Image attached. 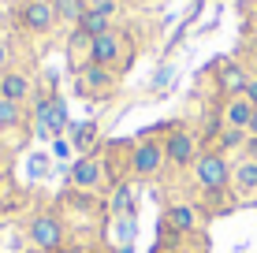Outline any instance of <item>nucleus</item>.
I'll return each instance as SVG.
<instances>
[{
    "mask_svg": "<svg viewBox=\"0 0 257 253\" xmlns=\"http://www.w3.org/2000/svg\"><path fill=\"white\" fill-rule=\"evenodd\" d=\"M67 220L60 208H41V212L30 216V223H26V242H30V249H41V253H56L67 246Z\"/></svg>",
    "mask_w": 257,
    "mask_h": 253,
    "instance_id": "obj_1",
    "label": "nucleus"
},
{
    "mask_svg": "<svg viewBox=\"0 0 257 253\" xmlns=\"http://www.w3.org/2000/svg\"><path fill=\"white\" fill-rule=\"evenodd\" d=\"M190 179L201 194L231 190V156H224L220 149H201L198 160L190 164Z\"/></svg>",
    "mask_w": 257,
    "mask_h": 253,
    "instance_id": "obj_2",
    "label": "nucleus"
},
{
    "mask_svg": "<svg viewBox=\"0 0 257 253\" xmlns=\"http://www.w3.org/2000/svg\"><path fill=\"white\" fill-rule=\"evenodd\" d=\"M90 64L112 67L116 75H123L131 64H135V45H131V38L116 26V30H108V34H101V38H93V45H90Z\"/></svg>",
    "mask_w": 257,
    "mask_h": 253,
    "instance_id": "obj_3",
    "label": "nucleus"
},
{
    "mask_svg": "<svg viewBox=\"0 0 257 253\" xmlns=\"http://www.w3.org/2000/svg\"><path fill=\"white\" fill-rule=\"evenodd\" d=\"M12 23L15 30L26 34V38H49L56 30V8L52 4H41V0H19L12 8Z\"/></svg>",
    "mask_w": 257,
    "mask_h": 253,
    "instance_id": "obj_4",
    "label": "nucleus"
},
{
    "mask_svg": "<svg viewBox=\"0 0 257 253\" xmlns=\"http://www.w3.org/2000/svg\"><path fill=\"white\" fill-rule=\"evenodd\" d=\"M164 168H168V160H164V138H138V142L131 145L127 171L135 179H157Z\"/></svg>",
    "mask_w": 257,
    "mask_h": 253,
    "instance_id": "obj_5",
    "label": "nucleus"
},
{
    "mask_svg": "<svg viewBox=\"0 0 257 253\" xmlns=\"http://www.w3.org/2000/svg\"><path fill=\"white\" fill-rule=\"evenodd\" d=\"M198 153H201L198 130H190L183 123H175L172 130H168V138H164V160H168V168L190 171V164L198 160Z\"/></svg>",
    "mask_w": 257,
    "mask_h": 253,
    "instance_id": "obj_6",
    "label": "nucleus"
},
{
    "mask_svg": "<svg viewBox=\"0 0 257 253\" xmlns=\"http://www.w3.org/2000/svg\"><path fill=\"white\" fill-rule=\"evenodd\" d=\"M116 86H119V75L112 71V67H101V64H82V67H75V90H78V97H86V101H104V97H112V93H116Z\"/></svg>",
    "mask_w": 257,
    "mask_h": 253,
    "instance_id": "obj_7",
    "label": "nucleus"
},
{
    "mask_svg": "<svg viewBox=\"0 0 257 253\" xmlns=\"http://www.w3.org/2000/svg\"><path fill=\"white\" fill-rule=\"evenodd\" d=\"M212 82H216V93H220V101H227V97H242L246 93V86H250V67L246 64H238V60H220L216 67H212Z\"/></svg>",
    "mask_w": 257,
    "mask_h": 253,
    "instance_id": "obj_8",
    "label": "nucleus"
},
{
    "mask_svg": "<svg viewBox=\"0 0 257 253\" xmlns=\"http://www.w3.org/2000/svg\"><path fill=\"white\" fill-rule=\"evenodd\" d=\"M119 15H123V4H119V0H104V4H97V8H86L75 30H82L86 38H101V34L116 30Z\"/></svg>",
    "mask_w": 257,
    "mask_h": 253,
    "instance_id": "obj_9",
    "label": "nucleus"
},
{
    "mask_svg": "<svg viewBox=\"0 0 257 253\" xmlns=\"http://www.w3.org/2000/svg\"><path fill=\"white\" fill-rule=\"evenodd\" d=\"M164 227L168 231H175L179 238H194V234L201 231V205H194V201H172L164 208Z\"/></svg>",
    "mask_w": 257,
    "mask_h": 253,
    "instance_id": "obj_10",
    "label": "nucleus"
},
{
    "mask_svg": "<svg viewBox=\"0 0 257 253\" xmlns=\"http://www.w3.org/2000/svg\"><path fill=\"white\" fill-rule=\"evenodd\" d=\"M67 182H71V190H101L104 186V160L97 153H86V156H78L75 164L67 168Z\"/></svg>",
    "mask_w": 257,
    "mask_h": 253,
    "instance_id": "obj_11",
    "label": "nucleus"
},
{
    "mask_svg": "<svg viewBox=\"0 0 257 253\" xmlns=\"http://www.w3.org/2000/svg\"><path fill=\"white\" fill-rule=\"evenodd\" d=\"M34 78L23 71V67H8V71H0V97L8 101H19V104H30L34 101Z\"/></svg>",
    "mask_w": 257,
    "mask_h": 253,
    "instance_id": "obj_12",
    "label": "nucleus"
},
{
    "mask_svg": "<svg viewBox=\"0 0 257 253\" xmlns=\"http://www.w3.org/2000/svg\"><path fill=\"white\" fill-rule=\"evenodd\" d=\"M231 190L238 197L257 194V160H253V156H238V160H231Z\"/></svg>",
    "mask_w": 257,
    "mask_h": 253,
    "instance_id": "obj_13",
    "label": "nucleus"
},
{
    "mask_svg": "<svg viewBox=\"0 0 257 253\" xmlns=\"http://www.w3.org/2000/svg\"><path fill=\"white\" fill-rule=\"evenodd\" d=\"M220 116H224V127L246 130V123H250V116H253V104L246 97H227V101H220Z\"/></svg>",
    "mask_w": 257,
    "mask_h": 253,
    "instance_id": "obj_14",
    "label": "nucleus"
},
{
    "mask_svg": "<svg viewBox=\"0 0 257 253\" xmlns=\"http://www.w3.org/2000/svg\"><path fill=\"white\" fill-rule=\"evenodd\" d=\"M135 182L131 179H119L112 182V197H108V212L112 216H135Z\"/></svg>",
    "mask_w": 257,
    "mask_h": 253,
    "instance_id": "obj_15",
    "label": "nucleus"
},
{
    "mask_svg": "<svg viewBox=\"0 0 257 253\" xmlns=\"http://www.w3.org/2000/svg\"><path fill=\"white\" fill-rule=\"evenodd\" d=\"M67 130L75 134V138H71V149H75L78 156H86V153L97 149V134H101V130H97L93 119H90V123H67Z\"/></svg>",
    "mask_w": 257,
    "mask_h": 253,
    "instance_id": "obj_16",
    "label": "nucleus"
},
{
    "mask_svg": "<svg viewBox=\"0 0 257 253\" xmlns=\"http://www.w3.org/2000/svg\"><path fill=\"white\" fill-rule=\"evenodd\" d=\"M26 104H19V101H8V97H0V127L4 130H23L26 127Z\"/></svg>",
    "mask_w": 257,
    "mask_h": 253,
    "instance_id": "obj_17",
    "label": "nucleus"
},
{
    "mask_svg": "<svg viewBox=\"0 0 257 253\" xmlns=\"http://www.w3.org/2000/svg\"><path fill=\"white\" fill-rule=\"evenodd\" d=\"M90 45H93V38H86L82 30H71L67 34V60H71V67L90 64Z\"/></svg>",
    "mask_w": 257,
    "mask_h": 253,
    "instance_id": "obj_18",
    "label": "nucleus"
},
{
    "mask_svg": "<svg viewBox=\"0 0 257 253\" xmlns=\"http://www.w3.org/2000/svg\"><path fill=\"white\" fill-rule=\"evenodd\" d=\"M52 8H56V23L75 30L78 19H82V12H86V0H52Z\"/></svg>",
    "mask_w": 257,
    "mask_h": 253,
    "instance_id": "obj_19",
    "label": "nucleus"
},
{
    "mask_svg": "<svg viewBox=\"0 0 257 253\" xmlns=\"http://www.w3.org/2000/svg\"><path fill=\"white\" fill-rule=\"evenodd\" d=\"M246 138H250V134H246V130L224 127V134H220V142L212 145V149H220L224 156H231V153H238V156H242V149H246Z\"/></svg>",
    "mask_w": 257,
    "mask_h": 253,
    "instance_id": "obj_20",
    "label": "nucleus"
},
{
    "mask_svg": "<svg viewBox=\"0 0 257 253\" xmlns=\"http://www.w3.org/2000/svg\"><path fill=\"white\" fill-rule=\"evenodd\" d=\"M112 234L119 238V246H131V238H135V216H112Z\"/></svg>",
    "mask_w": 257,
    "mask_h": 253,
    "instance_id": "obj_21",
    "label": "nucleus"
},
{
    "mask_svg": "<svg viewBox=\"0 0 257 253\" xmlns=\"http://www.w3.org/2000/svg\"><path fill=\"white\" fill-rule=\"evenodd\" d=\"M172 75H175V71H172V67H168V64H164V67H161V75H157V78H153V90H157V93H161V90H164V86H168V82H172Z\"/></svg>",
    "mask_w": 257,
    "mask_h": 253,
    "instance_id": "obj_22",
    "label": "nucleus"
},
{
    "mask_svg": "<svg viewBox=\"0 0 257 253\" xmlns=\"http://www.w3.org/2000/svg\"><path fill=\"white\" fill-rule=\"evenodd\" d=\"M8 175H12V156H8L4 149H0V186L8 182Z\"/></svg>",
    "mask_w": 257,
    "mask_h": 253,
    "instance_id": "obj_23",
    "label": "nucleus"
},
{
    "mask_svg": "<svg viewBox=\"0 0 257 253\" xmlns=\"http://www.w3.org/2000/svg\"><path fill=\"white\" fill-rule=\"evenodd\" d=\"M52 156H60V160H64V156H71V142L56 138V142H52Z\"/></svg>",
    "mask_w": 257,
    "mask_h": 253,
    "instance_id": "obj_24",
    "label": "nucleus"
},
{
    "mask_svg": "<svg viewBox=\"0 0 257 253\" xmlns=\"http://www.w3.org/2000/svg\"><path fill=\"white\" fill-rule=\"evenodd\" d=\"M8 64H12V45L0 38V71H8Z\"/></svg>",
    "mask_w": 257,
    "mask_h": 253,
    "instance_id": "obj_25",
    "label": "nucleus"
},
{
    "mask_svg": "<svg viewBox=\"0 0 257 253\" xmlns=\"http://www.w3.org/2000/svg\"><path fill=\"white\" fill-rule=\"evenodd\" d=\"M56 253H93L90 246H86V242H67L64 249H56Z\"/></svg>",
    "mask_w": 257,
    "mask_h": 253,
    "instance_id": "obj_26",
    "label": "nucleus"
},
{
    "mask_svg": "<svg viewBox=\"0 0 257 253\" xmlns=\"http://www.w3.org/2000/svg\"><path fill=\"white\" fill-rule=\"evenodd\" d=\"M242 97H246V101H250L253 108H257V75L250 78V86H246V93H242Z\"/></svg>",
    "mask_w": 257,
    "mask_h": 253,
    "instance_id": "obj_27",
    "label": "nucleus"
},
{
    "mask_svg": "<svg viewBox=\"0 0 257 253\" xmlns=\"http://www.w3.org/2000/svg\"><path fill=\"white\" fill-rule=\"evenodd\" d=\"M149 253H190V249H183V246H153V249H149Z\"/></svg>",
    "mask_w": 257,
    "mask_h": 253,
    "instance_id": "obj_28",
    "label": "nucleus"
},
{
    "mask_svg": "<svg viewBox=\"0 0 257 253\" xmlns=\"http://www.w3.org/2000/svg\"><path fill=\"white\" fill-rule=\"evenodd\" d=\"M246 134L257 138V108H253V116H250V123H246Z\"/></svg>",
    "mask_w": 257,
    "mask_h": 253,
    "instance_id": "obj_29",
    "label": "nucleus"
},
{
    "mask_svg": "<svg viewBox=\"0 0 257 253\" xmlns=\"http://www.w3.org/2000/svg\"><path fill=\"white\" fill-rule=\"evenodd\" d=\"M131 4H135V8H153L157 0H131Z\"/></svg>",
    "mask_w": 257,
    "mask_h": 253,
    "instance_id": "obj_30",
    "label": "nucleus"
},
{
    "mask_svg": "<svg viewBox=\"0 0 257 253\" xmlns=\"http://www.w3.org/2000/svg\"><path fill=\"white\" fill-rule=\"evenodd\" d=\"M97 4H104V0H86V8H97Z\"/></svg>",
    "mask_w": 257,
    "mask_h": 253,
    "instance_id": "obj_31",
    "label": "nucleus"
},
{
    "mask_svg": "<svg viewBox=\"0 0 257 253\" xmlns=\"http://www.w3.org/2000/svg\"><path fill=\"white\" fill-rule=\"evenodd\" d=\"M4 134H8V130H4V127H0V149H4Z\"/></svg>",
    "mask_w": 257,
    "mask_h": 253,
    "instance_id": "obj_32",
    "label": "nucleus"
},
{
    "mask_svg": "<svg viewBox=\"0 0 257 253\" xmlns=\"http://www.w3.org/2000/svg\"><path fill=\"white\" fill-rule=\"evenodd\" d=\"M253 26H257V0H253Z\"/></svg>",
    "mask_w": 257,
    "mask_h": 253,
    "instance_id": "obj_33",
    "label": "nucleus"
},
{
    "mask_svg": "<svg viewBox=\"0 0 257 253\" xmlns=\"http://www.w3.org/2000/svg\"><path fill=\"white\" fill-rule=\"evenodd\" d=\"M23 253H41V249H23Z\"/></svg>",
    "mask_w": 257,
    "mask_h": 253,
    "instance_id": "obj_34",
    "label": "nucleus"
},
{
    "mask_svg": "<svg viewBox=\"0 0 257 253\" xmlns=\"http://www.w3.org/2000/svg\"><path fill=\"white\" fill-rule=\"evenodd\" d=\"M41 4H52V0H41Z\"/></svg>",
    "mask_w": 257,
    "mask_h": 253,
    "instance_id": "obj_35",
    "label": "nucleus"
}]
</instances>
